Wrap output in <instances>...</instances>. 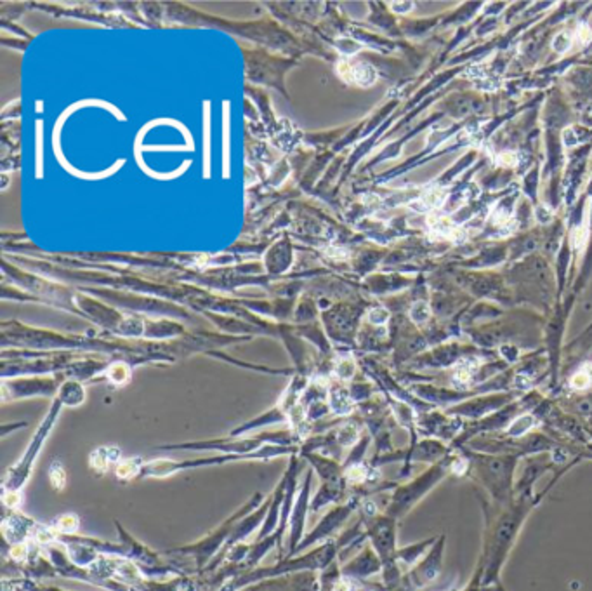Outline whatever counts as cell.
Masks as SVG:
<instances>
[{
  "label": "cell",
  "mask_w": 592,
  "mask_h": 591,
  "mask_svg": "<svg viewBox=\"0 0 592 591\" xmlns=\"http://www.w3.org/2000/svg\"><path fill=\"white\" fill-rule=\"evenodd\" d=\"M222 139H224V146H222V176L228 178L229 176V103H224V120H222Z\"/></svg>",
  "instance_id": "1"
},
{
  "label": "cell",
  "mask_w": 592,
  "mask_h": 591,
  "mask_svg": "<svg viewBox=\"0 0 592 591\" xmlns=\"http://www.w3.org/2000/svg\"><path fill=\"white\" fill-rule=\"evenodd\" d=\"M349 77L359 85H370L375 82V70L372 68V66L359 63V65L353 66V68L349 70Z\"/></svg>",
  "instance_id": "2"
},
{
  "label": "cell",
  "mask_w": 592,
  "mask_h": 591,
  "mask_svg": "<svg viewBox=\"0 0 592 591\" xmlns=\"http://www.w3.org/2000/svg\"><path fill=\"white\" fill-rule=\"evenodd\" d=\"M445 197H447V191L445 190H441V188H432V190H429L427 193L422 197L420 206H417L415 209H419V210L436 209V207H439L443 204Z\"/></svg>",
  "instance_id": "3"
},
{
  "label": "cell",
  "mask_w": 592,
  "mask_h": 591,
  "mask_svg": "<svg viewBox=\"0 0 592 591\" xmlns=\"http://www.w3.org/2000/svg\"><path fill=\"white\" fill-rule=\"evenodd\" d=\"M476 370V363L471 365L469 362H460L457 367H455V372H453V381L457 386H467L471 381V376L473 372Z\"/></svg>",
  "instance_id": "4"
},
{
  "label": "cell",
  "mask_w": 592,
  "mask_h": 591,
  "mask_svg": "<svg viewBox=\"0 0 592 591\" xmlns=\"http://www.w3.org/2000/svg\"><path fill=\"white\" fill-rule=\"evenodd\" d=\"M429 315H431V311H429V306L426 305L424 301L415 303V305L412 306V309H410V317H412V320L417 322V324L426 322L429 318Z\"/></svg>",
  "instance_id": "5"
},
{
  "label": "cell",
  "mask_w": 592,
  "mask_h": 591,
  "mask_svg": "<svg viewBox=\"0 0 592 591\" xmlns=\"http://www.w3.org/2000/svg\"><path fill=\"white\" fill-rule=\"evenodd\" d=\"M533 423H535L533 417L524 416V417H521V419H518V421H514V423H512V426L509 428V433H511L512 437L523 435L524 431L530 430V428L533 426Z\"/></svg>",
  "instance_id": "6"
},
{
  "label": "cell",
  "mask_w": 592,
  "mask_h": 591,
  "mask_svg": "<svg viewBox=\"0 0 592 591\" xmlns=\"http://www.w3.org/2000/svg\"><path fill=\"white\" fill-rule=\"evenodd\" d=\"M569 385H571L573 389H585V388H589V386L592 385V381H591V378H589L587 374L584 372V370H578V372L571 378Z\"/></svg>",
  "instance_id": "7"
},
{
  "label": "cell",
  "mask_w": 592,
  "mask_h": 591,
  "mask_svg": "<svg viewBox=\"0 0 592 591\" xmlns=\"http://www.w3.org/2000/svg\"><path fill=\"white\" fill-rule=\"evenodd\" d=\"M585 240H587V230L584 226H580L573 233V247L577 249V251H582L585 245Z\"/></svg>",
  "instance_id": "8"
},
{
  "label": "cell",
  "mask_w": 592,
  "mask_h": 591,
  "mask_svg": "<svg viewBox=\"0 0 592 591\" xmlns=\"http://www.w3.org/2000/svg\"><path fill=\"white\" fill-rule=\"evenodd\" d=\"M552 46H554V49L561 52V51H566L569 46H571V38H569L568 35L561 33V35H558V37H556V40H554Z\"/></svg>",
  "instance_id": "9"
},
{
  "label": "cell",
  "mask_w": 592,
  "mask_h": 591,
  "mask_svg": "<svg viewBox=\"0 0 592 591\" xmlns=\"http://www.w3.org/2000/svg\"><path fill=\"white\" fill-rule=\"evenodd\" d=\"M498 164L511 167V165L518 164V156H516V153H512V152H509V153L505 152V153H502V155H498Z\"/></svg>",
  "instance_id": "10"
},
{
  "label": "cell",
  "mask_w": 592,
  "mask_h": 591,
  "mask_svg": "<svg viewBox=\"0 0 592 591\" xmlns=\"http://www.w3.org/2000/svg\"><path fill=\"white\" fill-rule=\"evenodd\" d=\"M387 317H389V315H387L386 309H380V308L374 309V311L370 313V320L374 322V324H382V322L387 320Z\"/></svg>",
  "instance_id": "11"
},
{
  "label": "cell",
  "mask_w": 592,
  "mask_h": 591,
  "mask_svg": "<svg viewBox=\"0 0 592 591\" xmlns=\"http://www.w3.org/2000/svg\"><path fill=\"white\" fill-rule=\"evenodd\" d=\"M59 527H61L63 530L76 529V518H75V516H65V518L59 522Z\"/></svg>",
  "instance_id": "12"
},
{
  "label": "cell",
  "mask_w": 592,
  "mask_h": 591,
  "mask_svg": "<svg viewBox=\"0 0 592 591\" xmlns=\"http://www.w3.org/2000/svg\"><path fill=\"white\" fill-rule=\"evenodd\" d=\"M578 38H580V42H587L589 38H591V30H589L587 25H580V28H578Z\"/></svg>",
  "instance_id": "13"
},
{
  "label": "cell",
  "mask_w": 592,
  "mask_h": 591,
  "mask_svg": "<svg viewBox=\"0 0 592 591\" xmlns=\"http://www.w3.org/2000/svg\"><path fill=\"white\" fill-rule=\"evenodd\" d=\"M582 370H584V372L587 374L589 378H591V381H592V363H587V365H584V367H582Z\"/></svg>",
  "instance_id": "14"
}]
</instances>
